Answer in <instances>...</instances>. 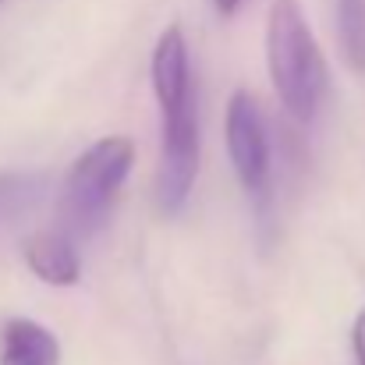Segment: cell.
I'll list each match as a JSON object with an SVG mask.
<instances>
[{"label":"cell","instance_id":"obj_6","mask_svg":"<svg viewBox=\"0 0 365 365\" xmlns=\"http://www.w3.org/2000/svg\"><path fill=\"white\" fill-rule=\"evenodd\" d=\"M0 365H61V344L50 327L11 316L0 327Z\"/></svg>","mask_w":365,"mask_h":365},{"label":"cell","instance_id":"obj_9","mask_svg":"<svg viewBox=\"0 0 365 365\" xmlns=\"http://www.w3.org/2000/svg\"><path fill=\"white\" fill-rule=\"evenodd\" d=\"M245 0H213V7H217V14H224V18H231V14H238L242 11Z\"/></svg>","mask_w":365,"mask_h":365},{"label":"cell","instance_id":"obj_5","mask_svg":"<svg viewBox=\"0 0 365 365\" xmlns=\"http://www.w3.org/2000/svg\"><path fill=\"white\" fill-rule=\"evenodd\" d=\"M21 259L29 273L50 287H75L82 277V255L75 248V238L64 235L61 227L29 235L21 242Z\"/></svg>","mask_w":365,"mask_h":365},{"label":"cell","instance_id":"obj_8","mask_svg":"<svg viewBox=\"0 0 365 365\" xmlns=\"http://www.w3.org/2000/svg\"><path fill=\"white\" fill-rule=\"evenodd\" d=\"M351 351H355V365H365V305L351 323Z\"/></svg>","mask_w":365,"mask_h":365},{"label":"cell","instance_id":"obj_1","mask_svg":"<svg viewBox=\"0 0 365 365\" xmlns=\"http://www.w3.org/2000/svg\"><path fill=\"white\" fill-rule=\"evenodd\" d=\"M149 82L160 107V174H156V199L167 217L181 213L192 199L202 142H199V96H195V71L192 53L181 25H167L153 46Z\"/></svg>","mask_w":365,"mask_h":365},{"label":"cell","instance_id":"obj_3","mask_svg":"<svg viewBox=\"0 0 365 365\" xmlns=\"http://www.w3.org/2000/svg\"><path fill=\"white\" fill-rule=\"evenodd\" d=\"M131 167H135V142L128 135H107L96 138L89 149H82L57 199V220H61L57 227L75 242L100 231V224L114 210V199L124 188Z\"/></svg>","mask_w":365,"mask_h":365},{"label":"cell","instance_id":"obj_2","mask_svg":"<svg viewBox=\"0 0 365 365\" xmlns=\"http://www.w3.org/2000/svg\"><path fill=\"white\" fill-rule=\"evenodd\" d=\"M266 68L287 118L309 124L327 93V61L298 0H273L266 21Z\"/></svg>","mask_w":365,"mask_h":365},{"label":"cell","instance_id":"obj_7","mask_svg":"<svg viewBox=\"0 0 365 365\" xmlns=\"http://www.w3.org/2000/svg\"><path fill=\"white\" fill-rule=\"evenodd\" d=\"M337 32L348 64L365 71V0H337Z\"/></svg>","mask_w":365,"mask_h":365},{"label":"cell","instance_id":"obj_4","mask_svg":"<svg viewBox=\"0 0 365 365\" xmlns=\"http://www.w3.org/2000/svg\"><path fill=\"white\" fill-rule=\"evenodd\" d=\"M224 145H227V160H231L238 185L255 202H262L269 195V178H273V142H269L262 107L248 89L231 93V100H227Z\"/></svg>","mask_w":365,"mask_h":365}]
</instances>
